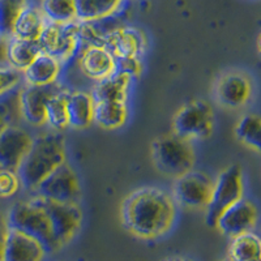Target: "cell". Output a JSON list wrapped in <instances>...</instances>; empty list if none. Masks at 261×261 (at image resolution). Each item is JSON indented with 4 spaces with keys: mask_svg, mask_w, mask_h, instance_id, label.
I'll return each mask as SVG.
<instances>
[{
    "mask_svg": "<svg viewBox=\"0 0 261 261\" xmlns=\"http://www.w3.org/2000/svg\"><path fill=\"white\" fill-rule=\"evenodd\" d=\"M8 39L9 37L0 36V68H11L8 63Z\"/></svg>",
    "mask_w": 261,
    "mask_h": 261,
    "instance_id": "cell-35",
    "label": "cell"
},
{
    "mask_svg": "<svg viewBox=\"0 0 261 261\" xmlns=\"http://www.w3.org/2000/svg\"><path fill=\"white\" fill-rule=\"evenodd\" d=\"M62 86L58 83L46 86L27 85L20 90V107L22 119L32 125H42L46 122V106L51 95Z\"/></svg>",
    "mask_w": 261,
    "mask_h": 261,
    "instance_id": "cell-13",
    "label": "cell"
},
{
    "mask_svg": "<svg viewBox=\"0 0 261 261\" xmlns=\"http://www.w3.org/2000/svg\"><path fill=\"white\" fill-rule=\"evenodd\" d=\"M213 109L202 99L190 102L181 107L172 122L174 134L188 141L206 139L213 132Z\"/></svg>",
    "mask_w": 261,
    "mask_h": 261,
    "instance_id": "cell-6",
    "label": "cell"
},
{
    "mask_svg": "<svg viewBox=\"0 0 261 261\" xmlns=\"http://www.w3.org/2000/svg\"><path fill=\"white\" fill-rule=\"evenodd\" d=\"M244 193V181L242 167L231 165L223 170L220 176L213 181L209 204L206 205V225L216 227L218 217L223 211L241 200Z\"/></svg>",
    "mask_w": 261,
    "mask_h": 261,
    "instance_id": "cell-5",
    "label": "cell"
},
{
    "mask_svg": "<svg viewBox=\"0 0 261 261\" xmlns=\"http://www.w3.org/2000/svg\"><path fill=\"white\" fill-rule=\"evenodd\" d=\"M128 116L127 102L101 101L94 102L93 123L105 129H116L122 127Z\"/></svg>",
    "mask_w": 261,
    "mask_h": 261,
    "instance_id": "cell-24",
    "label": "cell"
},
{
    "mask_svg": "<svg viewBox=\"0 0 261 261\" xmlns=\"http://www.w3.org/2000/svg\"><path fill=\"white\" fill-rule=\"evenodd\" d=\"M102 46L115 58H127L141 55L146 48V38L143 33L134 27L114 28L105 34Z\"/></svg>",
    "mask_w": 261,
    "mask_h": 261,
    "instance_id": "cell-14",
    "label": "cell"
},
{
    "mask_svg": "<svg viewBox=\"0 0 261 261\" xmlns=\"http://www.w3.org/2000/svg\"><path fill=\"white\" fill-rule=\"evenodd\" d=\"M33 137L24 128L13 125L0 132V169L17 171L27 155Z\"/></svg>",
    "mask_w": 261,
    "mask_h": 261,
    "instance_id": "cell-12",
    "label": "cell"
},
{
    "mask_svg": "<svg viewBox=\"0 0 261 261\" xmlns=\"http://www.w3.org/2000/svg\"><path fill=\"white\" fill-rule=\"evenodd\" d=\"M216 95L222 106L227 109H239L248 103L252 95V85L244 74L230 72L218 80Z\"/></svg>",
    "mask_w": 261,
    "mask_h": 261,
    "instance_id": "cell-15",
    "label": "cell"
},
{
    "mask_svg": "<svg viewBox=\"0 0 261 261\" xmlns=\"http://www.w3.org/2000/svg\"><path fill=\"white\" fill-rule=\"evenodd\" d=\"M225 261H227V260H225Z\"/></svg>",
    "mask_w": 261,
    "mask_h": 261,
    "instance_id": "cell-37",
    "label": "cell"
},
{
    "mask_svg": "<svg viewBox=\"0 0 261 261\" xmlns=\"http://www.w3.org/2000/svg\"><path fill=\"white\" fill-rule=\"evenodd\" d=\"M67 116L68 125L76 129H84L93 123L94 99L86 92H68L67 95Z\"/></svg>",
    "mask_w": 261,
    "mask_h": 261,
    "instance_id": "cell-19",
    "label": "cell"
},
{
    "mask_svg": "<svg viewBox=\"0 0 261 261\" xmlns=\"http://www.w3.org/2000/svg\"><path fill=\"white\" fill-rule=\"evenodd\" d=\"M79 67L95 83L115 72V58L101 45L85 46L79 54Z\"/></svg>",
    "mask_w": 261,
    "mask_h": 261,
    "instance_id": "cell-16",
    "label": "cell"
},
{
    "mask_svg": "<svg viewBox=\"0 0 261 261\" xmlns=\"http://www.w3.org/2000/svg\"><path fill=\"white\" fill-rule=\"evenodd\" d=\"M143 65L137 57L116 58L115 59V72L123 73L132 80L141 73Z\"/></svg>",
    "mask_w": 261,
    "mask_h": 261,
    "instance_id": "cell-32",
    "label": "cell"
},
{
    "mask_svg": "<svg viewBox=\"0 0 261 261\" xmlns=\"http://www.w3.org/2000/svg\"><path fill=\"white\" fill-rule=\"evenodd\" d=\"M39 54H42V48L38 41L9 37L8 63L12 69L22 73Z\"/></svg>",
    "mask_w": 261,
    "mask_h": 261,
    "instance_id": "cell-22",
    "label": "cell"
},
{
    "mask_svg": "<svg viewBox=\"0 0 261 261\" xmlns=\"http://www.w3.org/2000/svg\"><path fill=\"white\" fill-rule=\"evenodd\" d=\"M162 261H195L193 258L187 257V256H181V255H174V256H169V257L163 258Z\"/></svg>",
    "mask_w": 261,
    "mask_h": 261,
    "instance_id": "cell-36",
    "label": "cell"
},
{
    "mask_svg": "<svg viewBox=\"0 0 261 261\" xmlns=\"http://www.w3.org/2000/svg\"><path fill=\"white\" fill-rule=\"evenodd\" d=\"M21 187L17 172L0 169V197H11Z\"/></svg>",
    "mask_w": 261,
    "mask_h": 261,
    "instance_id": "cell-31",
    "label": "cell"
},
{
    "mask_svg": "<svg viewBox=\"0 0 261 261\" xmlns=\"http://www.w3.org/2000/svg\"><path fill=\"white\" fill-rule=\"evenodd\" d=\"M46 24H47V21L42 13L41 8L27 4L13 25L11 37L29 39V41H38Z\"/></svg>",
    "mask_w": 261,
    "mask_h": 261,
    "instance_id": "cell-21",
    "label": "cell"
},
{
    "mask_svg": "<svg viewBox=\"0 0 261 261\" xmlns=\"http://www.w3.org/2000/svg\"><path fill=\"white\" fill-rule=\"evenodd\" d=\"M79 29L80 21L77 20L68 24L47 22L38 38L42 53L57 58L62 63L72 59L80 47Z\"/></svg>",
    "mask_w": 261,
    "mask_h": 261,
    "instance_id": "cell-8",
    "label": "cell"
},
{
    "mask_svg": "<svg viewBox=\"0 0 261 261\" xmlns=\"http://www.w3.org/2000/svg\"><path fill=\"white\" fill-rule=\"evenodd\" d=\"M151 157L161 172L175 179L193 170L195 165V151L191 143L175 134L155 139L151 145Z\"/></svg>",
    "mask_w": 261,
    "mask_h": 261,
    "instance_id": "cell-4",
    "label": "cell"
},
{
    "mask_svg": "<svg viewBox=\"0 0 261 261\" xmlns=\"http://www.w3.org/2000/svg\"><path fill=\"white\" fill-rule=\"evenodd\" d=\"M46 253L45 247L37 239L15 228H9L3 261H42Z\"/></svg>",
    "mask_w": 261,
    "mask_h": 261,
    "instance_id": "cell-17",
    "label": "cell"
},
{
    "mask_svg": "<svg viewBox=\"0 0 261 261\" xmlns=\"http://www.w3.org/2000/svg\"><path fill=\"white\" fill-rule=\"evenodd\" d=\"M28 0H0V36L11 37L12 29Z\"/></svg>",
    "mask_w": 261,
    "mask_h": 261,
    "instance_id": "cell-30",
    "label": "cell"
},
{
    "mask_svg": "<svg viewBox=\"0 0 261 261\" xmlns=\"http://www.w3.org/2000/svg\"><path fill=\"white\" fill-rule=\"evenodd\" d=\"M261 243L256 234L247 232L231 239L228 246L227 261H260Z\"/></svg>",
    "mask_w": 261,
    "mask_h": 261,
    "instance_id": "cell-25",
    "label": "cell"
},
{
    "mask_svg": "<svg viewBox=\"0 0 261 261\" xmlns=\"http://www.w3.org/2000/svg\"><path fill=\"white\" fill-rule=\"evenodd\" d=\"M46 212L58 249L64 248L76 237L83 222V211L77 202H57L37 197Z\"/></svg>",
    "mask_w": 261,
    "mask_h": 261,
    "instance_id": "cell-7",
    "label": "cell"
},
{
    "mask_svg": "<svg viewBox=\"0 0 261 261\" xmlns=\"http://www.w3.org/2000/svg\"><path fill=\"white\" fill-rule=\"evenodd\" d=\"M212 188L213 180L206 172L191 170L176 178L174 186V200L186 208H206L211 200Z\"/></svg>",
    "mask_w": 261,
    "mask_h": 261,
    "instance_id": "cell-10",
    "label": "cell"
},
{
    "mask_svg": "<svg viewBox=\"0 0 261 261\" xmlns=\"http://www.w3.org/2000/svg\"><path fill=\"white\" fill-rule=\"evenodd\" d=\"M39 8L47 22L68 24L76 21L74 0H42Z\"/></svg>",
    "mask_w": 261,
    "mask_h": 261,
    "instance_id": "cell-27",
    "label": "cell"
},
{
    "mask_svg": "<svg viewBox=\"0 0 261 261\" xmlns=\"http://www.w3.org/2000/svg\"><path fill=\"white\" fill-rule=\"evenodd\" d=\"M65 162V143L60 134L50 132L33 139L17 169L21 186L33 191L54 170Z\"/></svg>",
    "mask_w": 261,
    "mask_h": 261,
    "instance_id": "cell-2",
    "label": "cell"
},
{
    "mask_svg": "<svg viewBox=\"0 0 261 261\" xmlns=\"http://www.w3.org/2000/svg\"><path fill=\"white\" fill-rule=\"evenodd\" d=\"M22 74L12 68H0V94L20 84Z\"/></svg>",
    "mask_w": 261,
    "mask_h": 261,
    "instance_id": "cell-33",
    "label": "cell"
},
{
    "mask_svg": "<svg viewBox=\"0 0 261 261\" xmlns=\"http://www.w3.org/2000/svg\"><path fill=\"white\" fill-rule=\"evenodd\" d=\"M36 197L57 202H77L81 188L77 174L68 163H62L37 186Z\"/></svg>",
    "mask_w": 261,
    "mask_h": 261,
    "instance_id": "cell-9",
    "label": "cell"
},
{
    "mask_svg": "<svg viewBox=\"0 0 261 261\" xmlns=\"http://www.w3.org/2000/svg\"><path fill=\"white\" fill-rule=\"evenodd\" d=\"M67 95L68 92L58 90L51 95L46 106V122L53 129L62 130L68 127V116H67Z\"/></svg>",
    "mask_w": 261,
    "mask_h": 261,
    "instance_id": "cell-28",
    "label": "cell"
},
{
    "mask_svg": "<svg viewBox=\"0 0 261 261\" xmlns=\"http://www.w3.org/2000/svg\"><path fill=\"white\" fill-rule=\"evenodd\" d=\"M63 63L57 58L51 57L48 54H39L32 64L22 72L27 85L46 86L58 83L59 74L62 72Z\"/></svg>",
    "mask_w": 261,
    "mask_h": 261,
    "instance_id": "cell-18",
    "label": "cell"
},
{
    "mask_svg": "<svg viewBox=\"0 0 261 261\" xmlns=\"http://www.w3.org/2000/svg\"><path fill=\"white\" fill-rule=\"evenodd\" d=\"M120 220L134 237L154 241L166 235L175 223L176 202L161 188H139L123 201Z\"/></svg>",
    "mask_w": 261,
    "mask_h": 261,
    "instance_id": "cell-1",
    "label": "cell"
},
{
    "mask_svg": "<svg viewBox=\"0 0 261 261\" xmlns=\"http://www.w3.org/2000/svg\"><path fill=\"white\" fill-rule=\"evenodd\" d=\"M17 86L0 94V132L17 125L22 119L20 107L21 89H18Z\"/></svg>",
    "mask_w": 261,
    "mask_h": 261,
    "instance_id": "cell-26",
    "label": "cell"
},
{
    "mask_svg": "<svg viewBox=\"0 0 261 261\" xmlns=\"http://www.w3.org/2000/svg\"><path fill=\"white\" fill-rule=\"evenodd\" d=\"M258 212L255 202L242 197L226 211L222 212L217 220L216 228L225 237L232 238L242 234L252 232L257 225Z\"/></svg>",
    "mask_w": 261,
    "mask_h": 261,
    "instance_id": "cell-11",
    "label": "cell"
},
{
    "mask_svg": "<svg viewBox=\"0 0 261 261\" xmlns=\"http://www.w3.org/2000/svg\"><path fill=\"white\" fill-rule=\"evenodd\" d=\"M235 135L238 140L244 145L255 149L256 151L261 148V120L256 114H247L239 120L235 128Z\"/></svg>",
    "mask_w": 261,
    "mask_h": 261,
    "instance_id": "cell-29",
    "label": "cell"
},
{
    "mask_svg": "<svg viewBox=\"0 0 261 261\" xmlns=\"http://www.w3.org/2000/svg\"><path fill=\"white\" fill-rule=\"evenodd\" d=\"M130 79L119 72H114L110 76L95 81L92 94L94 102L101 101H120L127 102L128 89H129Z\"/></svg>",
    "mask_w": 261,
    "mask_h": 261,
    "instance_id": "cell-20",
    "label": "cell"
},
{
    "mask_svg": "<svg viewBox=\"0 0 261 261\" xmlns=\"http://www.w3.org/2000/svg\"><path fill=\"white\" fill-rule=\"evenodd\" d=\"M6 217L9 228H15L37 239L45 247L47 253L59 251L54 239L47 214L37 197L27 201L15 202Z\"/></svg>",
    "mask_w": 261,
    "mask_h": 261,
    "instance_id": "cell-3",
    "label": "cell"
},
{
    "mask_svg": "<svg viewBox=\"0 0 261 261\" xmlns=\"http://www.w3.org/2000/svg\"><path fill=\"white\" fill-rule=\"evenodd\" d=\"M9 227L7 222V217L3 213H0V261H3L4 247H6L7 235H8Z\"/></svg>",
    "mask_w": 261,
    "mask_h": 261,
    "instance_id": "cell-34",
    "label": "cell"
},
{
    "mask_svg": "<svg viewBox=\"0 0 261 261\" xmlns=\"http://www.w3.org/2000/svg\"><path fill=\"white\" fill-rule=\"evenodd\" d=\"M124 0H74L76 20L94 22L111 17Z\"/></svg>",
    "mask_w": 261,
    "mask_h": 261,
    "instance_id": "cell-23",
    "label": "cell"
}]
</instances>
